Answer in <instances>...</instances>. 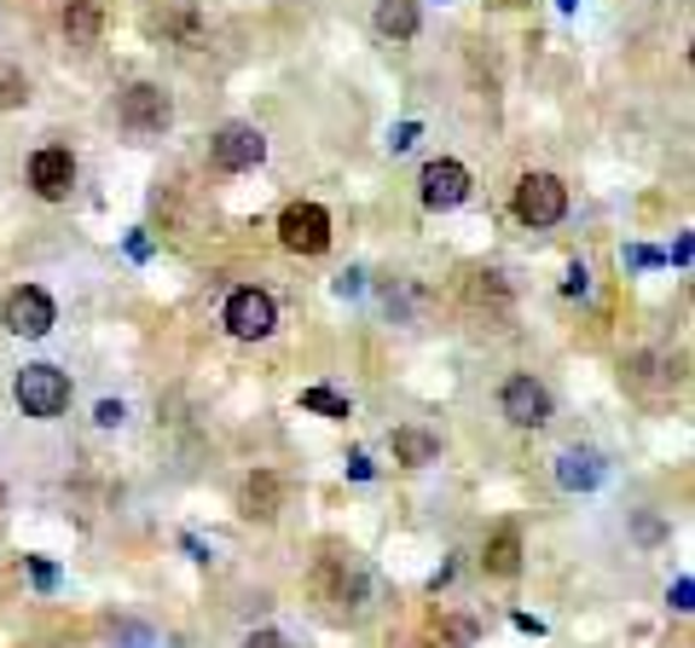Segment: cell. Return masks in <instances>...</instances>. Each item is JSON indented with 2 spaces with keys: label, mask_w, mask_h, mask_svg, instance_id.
<instances>
[{
  "label": "cell",
  "mask_w": 695,
  "mask_h": 648,
  "mask_svg": "<svg viewBox=\"0 0 695 648\" xmlns=\"http://www.w3.org/2000/svg\"><path fill=\"white\" fill-rule=\"evenodd\" d=\"M12 394H18V405H24V417L53 423V417H65V405H70V377L58 371V364H24L18 382H12Z\"/></svg>",
  "instance_id": "6da1fadb"
},
{
  "label": "cell",
  "mask_w": 695,
  "mask_h": 648,
  "mask_svg": "<svg viewBox=\"0 0 695 648\" xmlns=\"http://www.w3.org/2000/svg\"><path fill=\"white\" fill-rule=\"evenodd\" d=\"M562 215H568V186L557 174L534 169V174L516 180V220L522 227H557Z\"/></svg>",
  "instance_id": "7a4b0ae2"
},
{
  "label": "cell",
  "mask_w": 695,
  "mask_h": 648,
  "mask_svg": "<svg viewBox=\"0 0 695 648\" xmlns=\"http://www.w3.org/2000/svg\"><path fill=\"white\" fill-rule=\"evenodd\" d=\"M278 243L290 255H324L331 250V215H324L319 202H290V209L278 215Z\"/></svg>",
  "instance_id": "3957f363"
},
{
  "label": "cell",
  "mask_w": 695,
  "mask_h": 648,
  "mask_svg": "<svg viewBox=\"0 0 695 648\" xmlns=\"http://www.w3.org/2000/svg\"><path fill=\"white\" fill-rule=\"evenodd\" d=\"M227 331L238 342H261L278 331V301L267 290H255V284H243V290L227 296Z\"/></svg>",
  "instance_id": "277c9868"
},
{
  "label": "cell",
  "mask_w": 695,
  "mask_h": 648,
  "mask_svg": "<svg viewBox=\"0 0 695 648\" xmlns=\"http://www.w3.org/2000/svg\"><path fill=\"white\" fill-rule=\"evenodd\" d=\"M0 324H7L12 336H47L53 324H58V308H53V296L41 290V284H18V290L7 296V308H0Z\"/></svg>",
  "instance_id": "5b68a950"
},
{
  "label": "cell",
  "mask_w": 695,
  "mask_h": 648,
  "mask_svg": "<svg viewBox=\"0 0 695 648\" xmlns=\"http://www.w3.org/2000/svg\"><path fill=\"white\" fill-rule=\"evenodd\" d=\"M122 128L128 134H162L174 121V105H169V93L151 88V81H134L128 93H122Z\"/></svg>",
  "instance_id": "8992f818"
},
{
  "label": "cell",
  "mask_w": 695,
  "mask_h": 648,
  "mask_svg": "<svg viewBox=\"0 0 695 648\" xmlns=\"http://www.w3.org/2000/svg\"><path fill=\"white\" fill-rule=\"evenodd\" d=\"M209 157H215V169L243 174V169H255V162L267 157V139H261V128H250V121H227V128L209 139Z\"/></svg>",
  "instance_id": "52a82bcc"
},
{
  "label": "cell",
  "mask_w": 695,
  "mask_h": 648,
  "mask_svg": "<svg viewBox=\"0 0 695 648\" xmlns=\"http://www.w3.org/2000/svg\"><path fill=\"white\" fill-rule=\"evenodd\" d=\"M499 412L516 423V429H545L550 423V394H545V382H534V377H510L504 389H499Z\"/></svg>",
  "instance_id": "ba28073f"
},
{
  "label": "cell",
  "mask_w": 695,
  "mask_h": 648,
  "mask_svg": "<svg viewBox=\"0 0 695 648\" xmlns=\"http://www.w3.org/2000/svg\"><path fill=\"white\" fill-rule=\"evenodd\" d=\"M469 186H476V180H469V169L458 157H435L423 169V209H435V215L458 209V202L469 197Z\"/></svg>",
  "instance_id": "9c48e42d"
},
{
  "label": "cell",
  "mask_w": 695,
  "mask_h": 648,
  "mask_svg": "<svg viewBox=\"0 0 695 648\" xmlns=\"http://www.w3.org/2000/svg\"><path fill=\"white\" fill-rule=\"evenodd\" d=\"M30 186H35V197L65 202L70 186H76V157H70L65 146H41V151L30 157Z\"/></svg>",
  "instance_id": "30bf717a"
},
{
  "label": "cell",
  "mask_w": 695,
  "mask_h": 648,
  "mask_svg": "<svg viewBox=\"0 0 695 648\" xmlns=\"http://www.w3.org/2000/svg\"><path fill=\"white\" fill-rule=\"evenodd\" d=\"M603 481V458L591 452V445H568L557 458V486L562 493H591V486Z\"/></svg>",
  "instance_id": "8fae6325"
},
{
  "label": "cell",
  "mask_w": 695,
  "mask_h": 648,
  "mask_svg": "<svg viewBox=\"0 0 695 648\" xmlns=\"http://www.w3.org/2000/svg\"><path fill=\"white\" fill-rule=\"evenodd\" d=\"M441 458V440L418 429V423H406V429H395V463H406V470H423V463Z\"/></svg>",
  "instance_id": "7c38bea8"
},
{
  "label": "cell",
  "mask_w": 695,
  "mask_h": 648,
  "mask_svg": "<svg viewBox=\"0 0 695 648\" xmlns=\"http://www.w3.org/2000/svg\"><path fill=\"white\" fill-rule=\"evenodd\" d=\"M418 0H377V35L388 40H412L418 35Z\"/></svg>",
  "instance_id": "4fadbf2b"
},
{
  "label": "cell",
  "mask_w": 695,
  "mask_h": 648,
  "mask_svg": "<svg viewBox=\"0 0 695 648\" xmlns=\"http://www.w3.org/2000/svg\"><path fill=\"white\" fill-rule=\"evenodd\" d=\"M487 574H499V579H510L522 567V539H516V526H499L493 539H487Z\"/></svg>",
  "instance_id": "5bb4252c"
},
{
  "label": "cell",
  "mask_w": 695,
  "mask_h": 648,
  "mask_svg": "<svg viewBox=\"0 0 695 648\" xmlns=\"http://www.w3.org/2000/svg\"><path fill=\"white\" fill-rule=\"evenodd\" d=\"M243 504H250V516H278V481L273 475H255L250 486H243Z\"/></svg>",
  "instance_id": "9a60e30c"
},
{
  "label": "cell",
  "mask_w": 695,
  "mask_h": 648,
  "mask_svg": "<svg viewBox=\"0 0 695 648\" xmlns=\"http://www.w3.org/2000/svg\"><path fill=\"white\" fill-rule=\"evenodd\" d=\"M65 30L81 35V40L99 35V7H93V0H70V7H65Z\"/></svg>",
  "instance_id": "2e32d148"
},
{
  "label": "cell",
  "mask_w": 695,
  "mask_h": 648,
  "mask_svg": "<svg viewBox=\"0 0 695 648\" xmlns=\"http://www.w3.org/2000/svg\"><path fill=\"white\" fill-rule=\"evenodd\" d=\"M30 99V81H24V70L18 65H0V111H18Z\"/></svg>",
  "instance_id": "e0dca14e"
},
{
  "label": "cell",
  "mask_w": 695,
  "mask_h": 648,
  "mask_svg": "<svg viewBox=\"0 0 695 648\" xmlns=\"http://www.w3.org/2000/svg\"><path fill=\"white\" fill-rule=\"evenodd\" d=\"M301 412H319V417H348V400L331 389H301Z\"/></svg>",
  "instance_id": "ac0fdd59"
},
{
  "label": "cell",
  "mask_w": 695,
  "mask_h": 648,
  "mask_svg": "<svg viewBox=\"0 0 695 648\" xmlns=\"http://www.w3.org/2000/svg\"><path fill=\"white\" fill-rule=\"evenodd\" d=\"M418 134H423L418 121H400V128L388 134V151H412V146H418Z\"/></svg>",
  "instance_id": "d6986e66"
},
{
  "label": "cell",
  "mask_w": 695,
  "mask_h": 648,
  "mask_svg": "<svg viewBox=\"0 0 695 648\" xmlns=\"http://www.w3.org/2000/svg\"><path fill=\"white\" fill-rule=\"evenodd\" d=\"M30 574H35L41 591H53V585H58V567H53V562H41V556H30Z\"/></svg>",
  "instance_id": "ffe728a7"
},
{
  "label": "cell",
  "mask_w": 695,
  "mask_h": 648,
  "mask_svg": "<svg viewBox=\"0 0 695 648\" xmlns=\"http://www.w3.org/2000/svg\"><path fill=\"white\" fill-rule=\"evenodd\" d=\"M690 597H695V579H679V585H672V608H679V614H690V608H695Z\"/></svg>",
  "instance_id": "44dd1931"
},
{
  "label": "cell",
  "mask_w": 695,
  "mask_h": 648,
  "mask_svg": "<svg viewBox=\"0 0 695 648\" xmlns=\"http://www.w3.org/2000/svg\"><path fill=\"white\" fill-rule=\"evenodd\" d=\"M122 417H128V412H122V400H99V423H105V429H116Z\"/></svg>",
  "instance_id": "7402d4cb"
},
{
  "label": "cell",
  "mask_w": 695,
  "mask_h": 648,
  "mask_svg": "<svg viewBox=\"0 0 695 648\" xmlns=\"http://www.w3.org/2000/svg\"><path fill=\"white\" fill-rule=\"evenodd\" d=\"M243 648H290V643H284L278 632H250V637H243Z\"/></svg>",
  "instance_id": "603a6c76"
},
{
  "label": "cell",
  "mask_w": 695,
  "mask_h": 648,
  "mask_svg": "<svg viewBox=\"0 0 695 648\" xmlns=\"http://www.w3.org/2000/svg\"><path fill=\"white\" fill-rule=\"evenodd\" d=\"M626 261H631V267H661L656 250H626Z\"/></svg>",
  "instance_id": "cb8c5ba5"
},
{
  "label": "cell",
  "mask_w": 695,
  "mask_h": 648,
  "mask_svg": "<svg viewBox=\"0 0 695 648\" xmlns=\"http://www.w3.org/2000/svg\"><path fill=\"white\" fill-rule=\"evenodd\" d=\"M348 475H354V481H372V463H365V452L348 458Z\"/></svg>",
  "instance_id": "d4e9b609"
},
{
  "label": "cell",
  "mask_w": 695,
  "mask_h": 648,
  "mask_svg": "<svg viewBox=\"0 0 695 648\" xmlns=\"http://www.w3.org/2000/svg\"><path fill=\"white\" fill-rule=\"evenodd\" d=\"M122 643H128V648H146L151 632H139V625H122Z\"/></svg>",
  "instance_id": "484cf974"
},
{
  "label": "cell",
  "mask_w": 695,
  "mask_h": 648,
  "mask_svg": "<svg viewBox=\"0 0 695 648\" xmlns=\"http://www.w3.org/2000/svg\"><path fill=\"white\" fill-rule=\"evenodd\" d=\"M360 284H365V273H342L337 290H342V296H360Z\"/></svg>",
  "instance_id": "4316f807"
},
{
  "label": "cell",
  "mask_w": 695,
  "mask_h": 648,
  "mask_svg": "<svg viewBox=\"0 0 695 648\" xmlns=\"http://www.w3.org/2000/svg\"><path fill=\"white\" fill-rule=\"evenodd\" d=\"M585 278H591L585 267H574V273H568V296H585Z\"/></svg>",
  "instance_id": "83f0119b"
},
{
  "label": "cell",
  "mask_w": 695,
  "mask_h": 648,
  "mask_svg": "<svg viewBox=\"0 0 695 648\" xmlns=\"http://www.w3.org/2000/svg\"><path fill=\"white\" fill-rule=\"evenodd\" d=\"M0 504H7V486H0Z\"/></svg>",
  "instance_id": "f1b7e54d"
}]
</instances>
